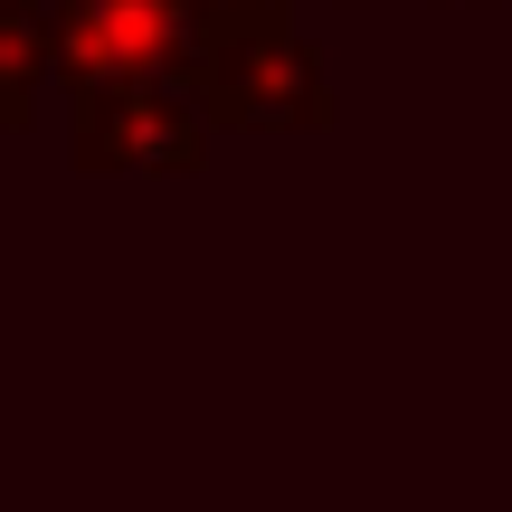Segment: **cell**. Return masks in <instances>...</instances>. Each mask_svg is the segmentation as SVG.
I'll return each instance as SVG.
<instances>
[{
  "label": "cell",
  "instance_id": "5",
  "mask_svg": "<svg viewBox=\"0 0 512 512\" xmlns=\"http://www.w3.org/2000/svg\"><path fill=\"white\" fill-rule=\"evenodd\" d=\"M190 19H200V48H219V38L275 29V19H285V0H190Z\"/></svg>",
  "mask_w": 512,
  "mask_h": 512
},
{
  "label": "cell",
  "instance_id": "1",
  "mask_svg": "<svg viewBox=\"0 0 512 512\" xmlns=\"http://www.w3.org/2000/svg\"><path fill=\"white\" fill-rule=\"evenodd\" d=\"M200 67L190 0H57L48 19V76L67 95L86 86H181Z\"/></svg>",
  "mask_w": 512,
  "mask_h": 512
},
{
  "label": "cell",
  "instance_id": "6",
  "mask_svg": "<svg viewBox=\"0 0 512 512\" xmlns=\"http://www.w3.org/2000/svg\"><path fill=\"white\" fill-rule=\"evenodd\" d=\"M427 10H456V0H427Z\"/></svg>",
  "mask_w": 512,
  "mask_h": 512
},
{
  "label": "cell",
  "instance_id": "4",
  "mask_svg": "<svg viewBox=\"0 0 512 512\" xmlns=\"http://www.w3.org/2000/svg\"><path fill=\"white\" fill-rule=\"evenodd\" d=\"M38 76H48V19L29 0H0V133H29Z\"/></svg>",
  "mask_w": 512,
  "mask_h": 512
},
{
  "label": "cell",
  "instance_id": "3",
  "mask_svg": "<svg viewBox=\"0 0 512 512\" xmlns=\"http://www.w3.org/2000/svg\"><path fill=\"white\" fill-rule=\"evenodd\" d=\"M67 143H76V171L181 181V171L209 162V124L181 86H86V95H67Z\"/></svg>",
  "mask_w": 512,
  "mask_h": 512
},
{
  "label": "cell",
  "instance_id": "2",
  "mask_svg": "<svg viewBox=\"0 0 512 512\" xmlns=\"http://www.w3.org/2000/svg\"><path fill=\"white\" fill-rule=\"evenodd\" d=\"M190 105H200L209 133H323L332 124V76H323V57L275 19V29L200 48Z\"/></svg>",
  "mask_w": 512,
  "mask_h": 512
}]
</instances>
